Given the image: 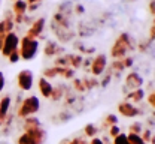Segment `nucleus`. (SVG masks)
Here are the masks:
<instances>
[{
  "label": "nucleus",
  "mask_w": 155,
  "mask_h": 144,
  "mask_svg": "<svg viewBox=\"0 0 155 144\" xmlns=\"http://www.w3.org/2000/svg\"><path fill=\"white\" fill-rule=\"evenodd\" d=\"M134 45H133V41H131V38H130V35H127V33H122V35H119V38L116 39L115 45L112 47V51H110V54L116 57V59H124V54L128 51V50H131Z\"/></svg>",
  "instance_id": "1"
},
{
  "label": "nucleus",
  "mask_w": 155,
  "mask_h": 144,
  "mask_svg": "<svg viewBox=\"0 0 155 144\" xmlns=\"http://www.w3.org/2000/svg\"><path fill=\"white\" fill-rule=\"evenodd\" d=\"M38 50H39V42L36 39H30V38L25 36L21 41V50H18V51H19V56L24 60H31L36 56Z\"/></svg>",
  "instance_id": "2"
},
{
  "label": "nucleus",
  "mask_w": 155,
  "mask_h": 144,
  "mask_svg": "<svg viewBox=\"0 0 155 144\" xmlns=\"http://www.w3.org/2000/svg\"><path fill=\"white\" fill-rule=\"evenodd\" d=\"M39 105H40V104H39V99L36 96H28V98L22 102L18 114L21 117H27V116H30V114H35L39 110Z\"/></svg>",
  "instance_id": "3"
},
{
  "label": "nucleus",
  "mask_w": 155,
  "mask_h": 144,
  "mask_svg": "<svg viewBox=\"0 0 155 144\" xmlns=\"http://www.w3.org/2000/svg\"><path fill=\"white\" fill-rule=\"evenodd\" d=\"M18 45H19V38L14 32L6 33L3 45H2V53H3V56H9L11 53H14L15 50H18Z\"/></svg>",
  "instance_id": "4"
},
{
  "label": "nucleus",
  "mask_w": 155,
  "mask_h": 144,
  "mask_svg": "<svg viewBox=\"0 0 155 144\" xmlns=\"http://www.w3.org/2000/svg\"><path fill=\"white\" fill-rule=\"evenodd\" d=\"M18 86H19V89L24 90V92L30 90L31 86H33V74L30 71H27V69L21 71L18 75Z\"/></svg>",
  "instance_id": "5"
},
{
  "label": "nucleus",
  "mask_w": 155,
  "mask_h": 144,
  "mask_svg": "<svg viewBox=\"0 0 155 144\" xmlns=\"http://www.w3.org/2000/svg\"><path fill=\"white\" fill-rule=\"evenodd\" d=\"M43 27H45V18H39L33 23V26L28 29V32H27V38H30V39H36L39 35L43 32Z\"/></svg>",
  "instance_id": "6"
},
{
  "label": "nucleus",
  "mask_w": 155,
  "mask_h": 144,
  "mask_svg": "<svg viewBox=\"0 0 155 144\" xmlns=\"http://www.w3.org/2000/svg\"><path fill=\"white\" fill-rule=\"evenodd\" d=\"M104 68H106V56L104 54H100V56H97L96 59L93 60L91 71H93L94 75H100V74H103Z\"/></svg>",
  "instance_id": "7"
},
{
  "label": "nucleus",
  "mask_w": 155,
  "mask_h": 144,
  "mask_svg": "<svg viewBox=\"0 0 155 144\" xmlns=\"http://www.w3.org/2000/svg\"><path fill=\"white\" fill-rule=\"evenodd\" d=\"M118 110H119V113L122 114V116H125V117H133L137 114V110H136L134 105H131V104H119V107H118Z\"/></svg>",
  "instance_id": "8"
},
{
  "label": "nucleus",
  "mask_w": 155,
  "mask_h": 144,
  "mask_svg": "<svg viewBox=\"0 0 155 144\" xmlns=\"http://www.w3.org/2000/svg\"><path fill=\"white\" fill-rule=\"evenodd\" d=\"M142 83H143V80H142V77H140L137 72H131V74L127 77V86L131 87V89H134V90L142 86Z\"/></svg>",
  "instance_id": "9"
},
{
  "label": "nucleus",
  "mask_w": 155,
  "mask_h": 144,
  "mask_svg": "<svg viewBox=\"0 0 155 144\" xmlns=\"http://www.w3.org/2000/svg\"><path fill=\"white\" fill-rule=\"evenodd\" d=\"M39 89H40V93L45 96V98H51V93H52V86L51 83L46 81L45 78H42L39 81Z\"/></svg>",
  "instance_id": "10"
},
{
  "label": "nucleus",
  "mask_w": 155,
  "mask_h": 144,
  "mask_svg": "<svg viewBox=\"0 0 155 144\" xmlns=\"http://www.w3.org/2000/svg\"><path fill=\"white\" fill-rule=\"evenodd\" d=\"M9 105H11V98H9V96H5V98L0 101V122L6 119V114H8Z\"/></svg>",
  "instance_id": "11"
},
{
  "label": "nucleus",
  "mask_w": 155,
  "mask_h": 144,
  "mask_svg": "<svg viewBox=\"0 0 155 144\" xmlns=\"http://www.w3.org/2000/svg\"><path fill=\"white\" fill-rule=\"evenodd\" d=\"M25 11H27V3L22 2V0H15V3H14V12H15V15H24Z\"/></svg>",
  "instance_id": "12"
},
{
  "label": "nucleus",
  "mask_w": 155,
  "mask_h": 144,
  "mask_svg": "<svg viewBox=\"0 0 155 144\" xmlns=\"http://www.w3.org/2000/svg\"><path fill=\"white\" fill-rule=\"evenodd\" d=\"M57 51H60V48L57 47L55 42H48L46 47H45V54L46 56H54Z\"/></svg>",
  "instance_id": "13"
},
{
  "label": "nucleus",
  "mask_w": 155,
  "mask_h": 144,
  "mask_svg": "<svg viewBox=\"0 0 155 144\" xmlns=\"http://www.w3.org/2000/svg\"><path fill=\"white\" fill-rule=\"evenodd\" d=\"M130 98H131L134 102H140V101L145 98V92H143L142 89H136V90H133V93L130 95Z\"/></svg>",
  "instance_id": "14"
},
{
  "label": "nucleus",
  "mask_w": 155,
  "mask_h": 144,
  "mask_svg": "<svg viewBox=\"0 0 155 144\" xmlns=\"http://www.w3.org/2000/svg\"><path fill=\"white\" fill-rule=\"evenodd\" d=\"M35 128H40V123H39L38 119L35 117H27V122H25V129H35Z\"/></svg>",
  "instance_id": "15"
},
{
  "label": "nucleus",
  "mask_w": 155,
  "mask_h": 144,
  "mask_svg": "<svg viewBox=\"0 0 155 144\" xmlns=\"http://www.w3.org/2000/svg\"><path fill=\"white\" fill-rule=\"evenodd\" d=\"M127 140H128L130 144H148V143H145L139 135H136V134H130V135L127 137Z\"/></svg>",
  "instance_id": "16"
},
{
  "label": "nucleus",
  "mask_w": 155,
  "mask_h": 144,
  "mask_svg": "<svg viewBox=\"0 0 155 144\" xmlns=\"http://www.w3.org/2000/svg\"><path fill=\"white\" fill-rule=\"evenodd\" d=\"M114 144H130V143H128V140H127V135L119 134V135H116V137H115V141H114Z\"/></svg>",
  "instance_id": "17"
},
{
  "label": "nucleus",
  "mask_w": 155,
  "mask_h": 144,
  "mask_svg": "<svg viewBox=\"0 0 155 144\" xmlns=\"http://www.w3.org/2000/svg\"><path fill=\"white\" fill-rule=\"evenodd\" d=\"M9 60H11V63H15V62H18V59H19V51L18 50H15L14 53H11L9 56Z\"/></svg>",
  "instance_id": "18"
},
{
  "label": "nucleus",
  "mask_w": 155,
  "mask_h": 144,
  "mask_svg": "<svg viewBox=\"0 0 155 144\" xmlns=\"http://www.w3.org/2000/svg\"><path fill=\"white\" fill-rule=\"evenodd\" d=\"M85 132H87V135H94L97 132V129L94 128V125H88V126L85 128Z\"/></svg>",
  "instance_id": "19"
},
{
  "label": "nucleus",
  "mask_w": 155,
  "mask_h": 144,
  "mask_svg": "<svg viewBox=\"0 0 155 144\" xmlns=\"http://www.w3.org/2000/svg\"><path fill=\"white\" fill-rule=\"evenodd\" d=\"M140 128H142V125L140 123H134V125H131V134H136V135H139V132H140Z\"/></svg>",
  "instance_id": "20"
},
{
  "label": "nucleus",
  "mask_w": 155,
  "mask_h": 144,
  "mask_svg": "<svg viewBox=\"0 0 155 144\" xmlns=\"http://www.w3.org/2000/svg\"><path fill=\"white\" fill-rule=\"evenodd\" d=\"M114 68H116L118 71H121V69H124V63H122V60H116V62H114V65H112Z\"/></svg>",
  "instance_id": "21"
},
{
  "label": "nucleus",
  "mask_w": 155,
  "mask_h": 144,
  "mask_svg": "<svg viewBox=\"0 0 155 144\" xmlns=\"http://www.w3.org/2000/svg\"><path fill=\"white\" fill-rule=\"evenodd\" d=\"M110 135H114V137H116V135H119V129H118V126H112L110 128Z\"/></svg>",
  "instance_id": "22"
},
{
  "label": "nucleus",
  "mask_w": 155,
  "mask_h": 144,
  "mask_svg": "<svg viewBox=\"0 0 155 144\" xmlns=\"http://www.w3.org/2000/svg\"><path fill=\"white\" fill-rule=\"evenodd\" d=\"M106 122H107V123H112V125H115V123H116V117H115V116H109Z\"/></svg>",
  "instance_id": "23"
},
{
  "label": "nucleus",
  "mask_w": 155,
  "mask_h": 144,
  "mask_svg": "<svg viewBox=\"0 0 155 144\" xmlns=\"http://www.w3.org/2000/svg\"><path fill=\"white\" fill-rule=\"evenodd\" d=\"M148 99H149V102H151V105H152V107H154L155 105V93H151V95H149V98H148Z\"/></svg>",
  "instance_id": "24"
},
{
  "label": "nucleus",
  "mask_w": 155,
  "mask_h": 144,
  "mask_svg": "<svg viewBox=\"0 0 155 144\" xmlns=\"http://www.w3.org/2000/svg\"><path fill=\"white\" fill-rule=\"evenodd\" d=\"M3 86H5V77H3V74L0 72V90L3 89Z\"/></svg>",
  "instance_id": "25"
},
{
  "label": "nucleus",
  "mask_w": 155,
  "mask_h": 144,
  "mask_svg": "<svg viewBox=\"0 0 155 144\" xmlns=\"http://www.w3.org/2000/svg\"><path fill=\"white\" fill-rule=\"evenodd\" d=\"M70 144H87V143H85L84 140H81V138H78V140H73V141H72V143H70Z\"/></svg>",
  "instance_id": "26"
},
{
  "label": "nucleus",
  "mask_w": 155,
  "mask_h": 144,
  "mask_svg": "<svg viewBox=\"0 0 155 144\" xmlns=\"http://www.w3.org/2000/svg\"><path fill=\"white\" fill-rule=\"evenodd\" d=\"M90 144H104V143H103L101 140H98V138H94V140H93Z\"/></svg>",
  "instance_id": "27"
},
{
  "label": "nucleus",
  "mask_w": 155,
  "mask_h": 144,
  "mask_svg": "<svg viewBox=\"0 0 155 144\" xmlns=\"http://www.w3.org/2000/svg\"><path fill=\"white\" fill-rule=\"evenodd\" d=\"M149 11H151V14H154V0L149 3Z\"/></svg>",
  "instance_id": "28"
},
{
  "label": "nucleus",
  "mask_w": 155,
  "mask_h": 144,
  "mask_svg": "<svg viewBox=\"0 0 155 144\" xmlns=\"http://www.w3.org/2000/svg\"><path fill=\"white\" fill-rule=\"evenodd\" d=\"M40 2H42V0H27L25 3H27V5H30V3H40Z\"/></svg>",
  "instance_id": "29"
}]
</instances>
